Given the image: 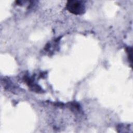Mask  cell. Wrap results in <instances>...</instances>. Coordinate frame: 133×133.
<instances>
[{"mask_svg":"<svg viewBox=\"0 0 133 133\" xmlns=\"http://www.w3.org/2000/svg\"><path fill=\"white\" fill-rule=\"evenodd\" d=\"M66 7L70 12L75 15H81L85 12V6L81 1H69Z\"/></svg>","mask_w":133,"mask_h":133,"instance_id":"1","label":"cell"}]
</instances>
